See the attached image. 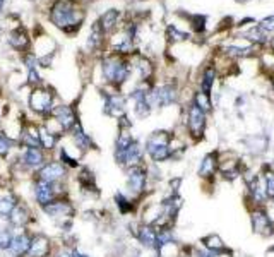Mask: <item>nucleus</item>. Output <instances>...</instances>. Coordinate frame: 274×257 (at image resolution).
Listing matches in <instances>:
<instances>
[{"mask_svg":"<svg viewBox=\"0 0 274 257\" xmlns=\"http://www.w3.org/2000/svg\"><path fill=\"white\" fill-rule=\"evenodd\" d=\"M271 252H272V254H274V247H272V249H271Z\"/></svg>","mask_w":274,"mask_h":257,"instance_id":"43","label":"nucleus"},{"mask_svg":"<svg viewBox=\"0 0 274 257\" xmlns=\"http://www.w3.org/2000/svg\"><path fill=\"white\" fill-rule=\"evenodd\" d=\"M148 100L151 108H154V106H168L176 100V90L171 84H163V86L149 91Z\"/></svg>","mask_w":274,"mask_h":257,"instance_id":"12","label":"nucleus"},{"mask_svg":"<svg viewBox=\"0 0 274 257\" xmlns=\"http://www.w3.org/2000/svg\"><path fill=\"white\" fill-rule=\"evenodd\" d=\"M70 137H72V143L74 146L79 149L81 153H86V151H89V149L95 148V143H93V139L89 136L84 132V128L81 125V122H77L76 125L72 127V131L69 132Z\"/></svg>","mask_w":274,"mask_h":257,"instance_id":"21","label":"nucleus"},{"mask_svg":"<svg viewBox=\"0 0 274 257\" xmlns=\"http://www.w3.org/2000/svg\"><path fill=\"white\" fill-rule=\"evenodd\" d=\"M28 82H29V84H33V86H36V84L41 82V77H39V74H38L36 67L28 69Z\"/></svg>","mask_w":274,"mask_h":257,"instance_id":"40","label":"nucleus"},{"mask_svg":"<svg viewBox=\"0 0 274 257\" xmlns=\"http://www.w3.org/2000/svg\"><path fill=\"white\" fill-rule=\"evenodd\" d=\"M21 148H41L39 144V128L34 123H26L21 131V139H19Z\"/></svg>","mask_w":274,"mask_h":257,"instance_id":"22","label":"nucleus"},{"mask_svg":"<svg viewBox=\"0 0 274 257\" xmlns=\"http://www.w3.org/2000/svg\"><path fill=\"white\" fill-rule=\"evenodd\" d=\"M19 201L21 199L14 189H9L7 185L6 187H0V220H2L4 223L9 220L12 209H14Z\"/></svg>","mask_w":274,"mask_h":257,"instance_id":"18","label":"nucleus"},{"mask_svg":"<svg viewBox=\"0 0 274 257\" xmlns=\"http://www.w3.org/2000/svg\"><path fill=\"white\" fill-rule=\"evenodd\" d=\"M33 221H34L33 209H31V206L28 204V202L21 199V201L16 204L14 209H12L11 216H9V220L6 221V223L12 230H23V228H29Z\"/></svg>","mask_w":274,"mask_h":257,"instance_id":"8","label":"nucleus"},{"mask_svg":"<svg viewBox=\"0 0 274 257\" xmlns=\"http://www.w3.org/2000/svg\"><path fill=\"white\" fill-rule=\"evenodd\" d=\"M130 72V67L125 60H122L120 57H107L103 59V76L108 82L115 84V86H120L127 81Z\"/></svg>","mask_w":274,"mask_h":257,"instance_id":"5","label":"nucleus"},{"mask_svg":"<svg viewBox=\"0 0 274 257\" xmlns=\"http://www.w3.org/2000/svg\"><path fill=\"white\" fill-rule=\"evenodd\" d=\"M50 19L55 26H59L62 29H72V26H77L82 23L84 14L81 11H77L76 7L70 2H65V0H60L57 2L54 7H52L50 12Z\"/></svg>","mask_w":274,"mask_h":257,"instance_id":"3","label":"nucleus"},{"mask_svg":"<svg viewBox=\"0 0 274 257\" xmlns=\"http://www.w3.org/2000/svg\"><path fill=\"white\" fill-rule=\"evenodd\" d=\"M39 209H41L43 215H47L50 220H54L57 225H60L65 220H74V215H76V206H74V202L69 197L55 199L54 202L39 207Z\"/></svg>","mask_w":274,"mask_h":257,"instance_id":"6","label":"nucleus"},{"mask_svg":"<svg viewBox=\"0 0 274 257\" xmlns=\"http://www.w3.org/2000/svg\"><path fill=\"white\" fill-rule=\"evenodd\" d=\"M29 108L38 115L48 117L54 108V93L45 88H36L29 95Z\"/></svg>","mask_w":274,"mask_h":257,"instance_id":"9","label":"nucleus"},{"mask_svg":"<svg viewBox=\"0 0 274 257\" xmlns=\"http://www.w3.org/2000/svg\"><path fill=\"white\" fill-rule=\"evenodd\" d=\"M168 36H170V39H173V41H182V39L189 38V34L180 33L176 28H168Z\"/></svg>","mask_w":274,"mask_h":257,"instance_id":"39","label":"nucleus"},{"mask_svg":"<svg viewBox=\"0 0 274 257\" xmlns=\"http://www.w3.org/2000/svg\"><path fill=\"white\" fill-rule=\"evenodd\" d=\"M31 187H33V199L39 207L50 204L55 199L69 197L67 184H48L39 179H31Z\"/></svg>","mask_w":274,"mask_h":257,"instance_id":"2","label":"nucleus"},{"mask_svg":"<svg viewBox=\"0 0 274 257\" xmlns=\"http://www.w3.org/2000/svg\"><path fill=\"white\" fill-rule=\"evenodd\" d=\"M137 69H139V72H141V77L144 79H149L151 77V74H153V65H151V62H149L148 59H139V65H137Z\"/></svg>","mask_w":274,"mask_h":257,"instance_id":"37","label":"nucleus"},{"mask_svg":"<svg viewBox=\"0 0 274 257\" xmlns=\"http://www.w3.org/2000/svg\"><path fill=\"white\" fill-rule=\"evenodd\" d=\"M144 151L153 163H163L171 158V134L166 131H156L146 139Z\"/></svg>","mask_w":274,"mask_h":257,"instance_id":"1","label":"nucleus"},{"mask_svg":"<svg viewBox=\"0 0 274 257\" xmlns=\"http://www.w3.org/2000/svg\"><path fill=\"white\" fill-rule=\"evenodd\" d=\"M105 112H107L110 117L120 118L125 115V98L118 93H113V95H107L105 96Z\"/></svg>","mask_w":274,"mask_h":257,"instance_id":"20","label":"nucleus"},{"mask_svg":"<svg viewBox=\"0 0 274 257\" xmlns=\"http://www.w3.org/2000/svg\"><path fill=\"white\" fill-rule=\"evenodd\" d=\"M259 28L264 31V34H266V36H272V34H274V16L266 17V19L260 23Z\"/></svg>","mask_w":274,"mask_h":257,"instance_id":"38","label":"nucleus"},{"mask_svg":"<svg viewBox=\"0 0 274 257\" xmlns=\"http://www.w3.org/2000/svg\"><path fill=\"white\" fill-rule=\"evenodd\" d=\"M33 179H39L48 184H69V168H65L57 158H48Z\"/></svg>","mask_w":274,"mask_h":257,"instance_id":"4","label":"nucleus"},{"mask_svg":"<svg viewBox=\"0 0 274 257\" xmlns=\"http://www.w3.org/2000/svg\"><path fill=\"white\" fill-rule=\"evenodd\" d=\"M76 182H77L79 189H81L86 196H89V194H93V196H100V189H98V184H96V175L89 166L79 168Z\"/></svg>","mask_w":274,"mask_h":257,"instance_id":"16","label":"nucleus"},{"mask_svg":"<svg viewBox=\"0 0 274 257\" xmlns=\"http://www.w3.org/2000/svg\"><path fill=\"white\" fill-rule=\"evenodd\" d=\"M31 240H33V230H29V228L14 230L12 242H11V247H9L7 254L11 257H26L29 252Z\"/></svg>","mask_w":274,"mask_h":257,"instance_id":"10","label":"nucleus"},{"mask_svg":"<svg viewBox=\"0 0 274 257\" xmlns=\"http://www.w3.org/2000/svg\"><path fill=\"white\" fill-rule=\"evenodd\" d=\"M4 9V0H0V11Z\"/></svg>","mask_w":274,"mask_h":257,"instance_id":"42","label":"nucleus"},{"mask_svg":"<svg viewBox=\"0 0 274 257\" xmlns=\"http://www.w3.org/2000/svg\"><path fill=\"white\" fill-rule=\"evenodd\" d=\"M117 21H118V11L110 9V11H107L103 16H101L100 24H101V28H103V31H112L115 28V24H117Z\"/></svg>","mask_w":274,"mask_h":257,"instance_id":"30","label":"nucleus"},{"mask_svg":"<svg viewBox=\"0 0 274 257\" xmlns=\"http://www.w3.org/2000/svg\"><path fill=\"white\" fill-rule=\"evenodd\" d=\"M50 117H54L55 120H59L60 125L65 128V132H70V131H72V127L79 122L77 117H76V112H74V108H72V106H67V105L54 106V108H52V112H50Z\"/></svg>","mask_w":274,"mask_h":257,"instance_id":"17","label":"nucleus"},{"mask_svg":"<svg viewBox=\"0 0 274 257\" xmlns=\"http://www.w3.org/2000/svg\"><path fill=\"white\" fill-rule=\"evenodd\" d=\"M214 77H216V72H214L213 67H209V69L204 70V76H202V93L209 95L211 90H213Z\"/></svg>","mask_w":274,"mask_h":257,"instance_id":"34","label":"nucleus"},{"mask_svg":"<svg viewBox=\"0 0 274 257\" xmlns=\"http://www.w3.org/2000/svg\"><path fill=\"white\" fill-rule=\"evenodd\" d=\"M113 202H115V206H117V209L120 215H130V212L134 211V201H132V199L123 192L115 194Z\"/></svg>","mask_w":274,"mask_h":257,"instance_id":"27","label":"nucleus"},{"mask_svg":"<svg viewBox=\"0 0 274 257\" xmlns=\"http://www.w3.org/2000/svg\"><path fill=\"white\" fill-rule=\"evenodd\" d=\"M272 48H274V41H272Z\"/></svg>","mask_w":274,"mask_h":257,"instance_id":"44","label":"nucleus"},{"mask_svg":"<svg viewBox=\"0 0 274 257\" xmlns=\"http://www.w3.org/2000/svg\"><path fill=\"white\" fill-rule=\"evenodd\" d=\"M72 257H91L89 254H86V252H82L79 247H72Z\"/></svg>","mask_w":274,"mask_h":257,"instance_id":"41","label":"nucleus"},{"mask_svg":"<svg viewBox=\"0 0 274 257\" xmlns=\"http://www.w3.org/2000/svg\"><path fill=\"white\" fill-rule=\"evenodd\" d=\"M9 41H11V45L14 47V48H26L29 45V38H28V34L24 33L23 29H19V31H14V33L11 34V38H9Z\"/></svg>","mask_w":274,"mask_h":257,"instance_id":"31","label":"nucleus"},{"mask_svg":"<svg viewBox=\"0 0 274 257\" xmlns=\"http://www.w3.org/2000/svg\"><path fill=\"white\" fill-rule=\"evenodd\" d=\"M196 105L204 113L211 112V108H213V105H211V100H209V95H206V93H197V95H196Z\"/></svg>","mask_w":274,"mask_h":257,"instance_id":"36","label":"nucleus"},{"mask_svg":"<svg viewBox=\"0 0 274 257\" xmlns=\"http://www.w3.org/2000/svg\"><path fill=\"white\" fill-rule=\"evenodd\" d=\"M112 45H113V50L120 53H129L132 50V33L130 31H125L120 36H115Z\"/></svg>","mask_w":274,"mask_h":257,"instance_id":"28","label":"nucleus"},{"mask_svg":"<svg viewBox=\"0 0 274 257\" xmlns=\"http://www.w3.org/2000/svg\"><path fill=\"white\" fill-rule=\"evenodd\" d=\"M202 245H204V249H207L209 252H213V254H226L228 252V247L224 245V242L221 240L219 235H207V237L202 238Z\"/></svg>","mask_w":274,"mask_h":257,"instance_id":"25","label":"nucleus"},{"mask_svg":"<svg viewBox=\"0 0 274 257\" xmlns=\"http://www.w3.org/2000/svg\"><path fill=\"white\" fill-rule=\"evenodd\" d=\"M144 148L141 146L139 141H134L127 151L122 154V156L115 158L117 165H120L122 168H130V166H137V165H143V159H144Z\"/></svg>","mask_w":274,"mask_h":257,"instance_id":"14","label":"nucleus"},{"mask_svg":"<svg viewBox=\"0 0 274 257\" xmlns=\"http://www.w3.org/2000/svg\"><path fill=\"white\" fill-rule=\"evenodd\" d=\"M57 159L64 165L65 168L69 170H77L81 168V161H79V156H72V153H69V148L67 146H62L59 149V154H57Z\"/></svg>","mask_w":274,"mask_h":257,"instance_id":"26","label":"nucleus"},{"mask_svg":"<svg viewBox=\"0 0 274 257\" xmlns=\"http://www.w3.org/2000/svg\"><path fill=\"white\" fill-rule=\"evenodd\" d=\"M262 184H264V190H266L267 199H272L274 201V170H266L262 174Z\"/></svg>","mask_w":274,"mask_h":257,"instance_id":"33","label":"nucleus"},{"mask_svg":"<svg viewBox=\"0 0 274 257\" xmlns=\"http://www.w3.org/2000/svg\"><path fill=\"white\" fill-rule=\"evenodd\" d=\"M149 172L144 165L125 168V185L134 197H141L148 189Z\"/></svg>","mask_w":274,"mask_h":257,"instance_id":"7","label":"nucleus"},{"mask_svg":"<svg viewBox=\"0 0 274 257\" xmlns=\"http://www.w3.org/2000/svg\"><path fill=\"white\" fill-rule=\"evenodd\" d=\"M250 221H252V230L255 233L262 235V237H269L272 235V221L271 216L267 215V211L264 207H255L250 212Z\"/></svg>","mask_w":274,"mask_h":257,"instance_id":"13","label":"nucleus"},{"mask_svg":"<svg viewBox=\"0 0 274 257\" xmlns=\"http://www.w3.org/2000/svg\"><path fill=\"white\" fill-rule=\"evenodd\" d=\"M103 28H101V24H100V21L98 23H95V26H93V31H91V34H89V39H87V48H96V47H100V43H101V36H103Z\"/></svg>","mask_w":274,"mask_h":257,"instance_id":"32","label":"nucleus"},{"mask_svg":"<svg viewBox=\"0 0 274 257\" xmlns=\"http://www.w3.org/2000/svg\"><path fill=\"white\" fill-rule=\"evenodd\" d=\"M12 235H14V230L9 227L7 223H0V252H6V254L9 252Z\"/></svg>","mask_w":274,"mask_h":257,"instance_id":"29","label":"nucleus"},{"mask_svg":"<svg viewBox=\"0 0 274 257\" xmlns=\"http://www.w3.org/2000/svg\"><path fill=\"white\" fill-rule=\"evenodd\" d=\"M38 128H39V144H41V149L47 154L54 153L57 149V146H59V137H57L55 134H52V132L43 125V123L41 125H38Z\"/></svg>","mask_w":274,"mask_h":257,"instance_id":"24","label":"nucleus"},{"mask_svg":"<svg viewBox=\"0 0 274 257\" xmlns=\"http://www.w3.org/2000/svg\"><path fill=\"white\" fill-rule=\"evenodd\" d=\"M219 168V158L216 153H209L202 158L201 166H199V177L202 179H211Z\"/></svg>","mask_w":274,"mask_h":257,"instance_id":"23","label":"nucleus"},{"mask_svg":"<svg viewBox=\"0 0 274 257\" xmlns=\"http://www.w3.org/2000/svg\"><path fill=\"white\" fill-rule=\"evenodd\" d=\"M204 128H206V113L202 112L199 106L194 103L189 110V131H191L192 137H202L204 134Z\"/></svg>","mask_w":274,"mask_h":257,"instance_id":"19","label":"nucleus"},{"mask_svg":"<svg viewBox=\"0 0 274 257\" xmlns=\"http://www.w3.org/2000/svg\"><path fill=\"white\" fill-rule=\"evenodd\" d=\"M12 144L14 143L4 132H0V158H9V154L12 153Z\"/></svg>","mask_w":274,"mask_h":257,"instance_id":"35","label":"nucleus"},{"mask_svg":"<svg viewBox=\"0 0 274 257\" xmlns=\"http://www.w3.org/2000/svg\"><path fill=\"white\" fill-rule=\"evenodd\" d=\"M134 237L137 238V242L143 245V249H156L158 250V230L153 225L148 223H141L137 225Z\"/></svg>","mask_w":274,"mask_h":257,"instance_id":"15","label":"nucleus"},{"mask_svg":"<svg viewBox=\"0 0 274 257\" xmlns=\"http://www.w3.org/2000/svg\"><path fill=\"white\" fill-rule=\"evenodd\" d=\"M54 255V242L48 235L41 232H33L29 252L26 257H52Z\"/></svg>","mask_w":274,"mask_h":257,"instance_id":"11","label":"nucleus"}]
</instances>
